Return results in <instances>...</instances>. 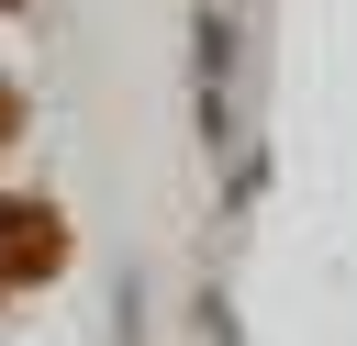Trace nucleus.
<instances>
[{"label":"nucleus","instance_id":"1","mask_svg":"<svg viewBox=\"0 0 357 346\" xmlns=\"http://www.w3.org/2000/svg\"><path fill=\"white\" fill-rule=\"evenodd\" d=\"M67 268V212L33 190H0V290H45Z\"/></svg>","mask_w":357,"mask_h":346},{"label":"nucleus","instance_id":"2","mask_svg":"<svg viewBox=\"0 0 357 346\" xmlns=\"http://www.w3.org/2000/svg\"><path fill=\"white\" fill-rule=\"evenodd\" d=\"M201 134H223V11H201Z\"/></svg>","mask_w":357,"mask_h":346},{"label":"nucleus","instance_id":"3","mask_svg":"<svg viewBox=\"0 0 357 346\" xmlns=\"http://www.w3.org/2000/svg\"><path fill=\"white\" fill-rule=\"evenodd\" d=\"M11 134H22V89L0 78V145H11Z\"/></svg>","mask_w":357,"mask_h":346},{"label":"nucleus","instance_id":"4","mask_svg":"<svg viewBox=\"0 0 357 346\" xmlns=\"http://www.w3.org/2000/svg\"><path fill=\"white\" fill-rule=\"evenodd\" d=\"M0 11H22V0H0Z\"/></svg>","mask_w":357,"mask_h":346}]
</instances>
